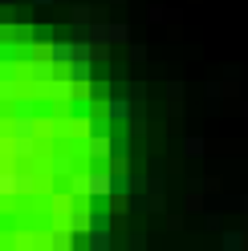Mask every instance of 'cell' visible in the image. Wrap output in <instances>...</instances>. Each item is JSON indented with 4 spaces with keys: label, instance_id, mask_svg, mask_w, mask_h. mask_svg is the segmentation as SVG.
<instances>
[{
    "label": "cell",
    "instance_id": "6da1fadb",
    "mask_svg": "<svg viewBox=\"0 0 248 251\" xmlns=\"http://www.w3.org/2000/svg\"><path fill=\"white\" fill-rule=\"evenodd\" d=\"M73 186H77V191H86V195H110L114 191V178L110 175H86V178H77Z\"/></svg>",
    "mask_w": 248,
    "mask_h": 251
},
{
    "label": "cell",
    "instance_id": "7a4b0ae2",
    "mask_svg": "<svg viewBox=\"0 0 248 251\" xmlns=\"http://www.w3.org/2000/svg\"><path fill=\"white\" fill-rule=\"evenodd\" d=\"M12 134H17V142H25V146H29V142L37 138V122L29 118V114H21V118H17V126H12Z\"/></svg>",
    "mask_w": 248,
    "mask_h": 251
},
{
    "label": "cell",
    "instance_id": "3957f363",
    "mask_svg": "<svg viewBox=\"0 0 248 251\" xmlns=\"http://www.w3.org/2000/svg\"><path fill=\"white\" fill-rule=\"evenodd\" d=\"M29 182H21L17 175H0V195H17V191H25Z\"/></svg>",
    "mask_w": 248,
    "mask_h": 251
},
{
    "label": "cell",
    "instance_id": "277c9868",
    "mask_svg": "<svg viewBox=\"0 0 248 251\" xmlns=\"http://www.w3.org/2000/svg\"><path fill=\"white\" fill-rule=\"evenodd\" d=\"M73 57H77V45H53V61L65 65V61H73Z\"/></svg>",
    "mask_w": 248,
    "mask_h": 251
},
{
    "label": "cell",
    "instance_id": "5b68a950",
    "mask_svg": "<svg viewBox=\"0 0 248 251\" xmlns=\"http://www.w3.org/2000/svg\"><path fill=\"white\" fill-rule=\"evenodd\" d=\"M110 118H118V122H126V118H130V101H126V98H122V101L114 98V101H110Z\"/></svg>",
    "mask_w": 248,
    "mask_h": 251
},
{
    "label": "cell",
    "instance_id": "8992f818",
    "mask_svg": "<svg viewBox=\"0 0 248 251\" xmlns=\"http://www.w3.org/2000/svg\"><path fill=\"white\" fill-rule=\"evenodd\" d=\"M240 243H244V239H240V235H232V231H228V235H224V247H228V251H236V247H240Z\"/></svg>",
    "mask_w": 248,
    "mask_h": 251
},
{
    "label": "cell",
    "instance_id": "52a82bcc",
    "mask_svg": "<svg viewBox=\"0 0 248 251\" xmlns=\"http://www.w3.org/2000/svg\"><path fill=\"white\" fill-rule=\"evenodd\" d=\"M110 41H126V25H114L110 28Z\"/></svg>",
    "mask_w": 248,
    "mask_h": 251
},
{
    "label": "cell",
    "instance_id": "ba28073f",
    "mask_svg": "<svg viewBox=\"0 0 248 251\" xmlns=\"http://www.w3.org/2000/svg\"><path fill=\"white\" fill-rule=\"evenodd\" d=\"M187 154H191V158H195V154H204V142H199V138H191V142H187Z\"/></svg>",
    "mask_w": 248,
    "mask_h": 251
},
{
    "label": "cell",
    "instance_id": "9c48e42d",
    "mask_svg": "<svg viewBox=\"0 0 248 251\" xmlns=\"http://www.w3.org/2000/svg\"><path fill=\"white\" fill-rule=\"evenodd\" d=\"M37 4H53V0H37Z\"/></svg>",
    "mask_w": 248,
    "mask_h": 251
}]
</instances>
